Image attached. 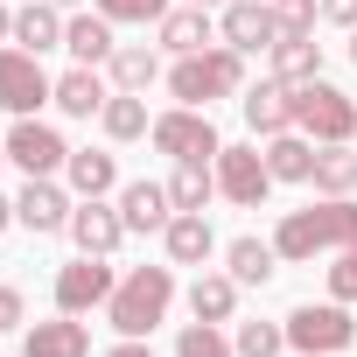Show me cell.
I'll list each match as a JSON object with an SVG mask.
<instances>
[{
	"instance_id": "obj_35",
	"label": "cell",
	"mask_w": 357,
	"mask_h": 357,
	"mask_svg": "<svg viewBox=\"0 0 357 357\" xmlns=\"http://www.w3.org/2000/svg\"><path fill=\"white\" fill-rule=\"evenodd\" d=\"M329 301H357V245L336 252V266H329Z\"/></svg>"
},
{
	"instance_id": "obj_30",
	"label": "cell",
	"mask_w": 357,
	"mask_h": 357,
	"mask_svg": "<svg viewBox=\"0 0 357 357\" xmlns=\"http://www.w3.org/2000/svg\"><path fill=\"white\" fill-rule=\"evenodd\" d=\"M98 126H105V140H140L154 119H147V98L140 91H112L105 112H98Z\"/></svg>"
},
{
	"instance_id": "obj_36",
	"label": "cell",
	"mask_w": 357,
	"mask_h": 357,
	"mask_svg": "<svg viewBox=\"0 0 357 357\" xmlns=\"http://www.w3.org/2000/svg\"><path fill=\"white\" fill-rule=\"evenodd\" d=\"M29 322V301H22V287L15 280H0V336H8V329H22Z\"/></svg>"
},
{
	"instance_id": "obj_16",
	"label": "cell",
	"mask_w": 357,
	"mask_h": 357,
	"mask_svg": "<svg viewBox=\"0 0 357 357\" xmlns=\"http://www.w3.org/2000/svg\"><path fill=\"white\" fill-rule=\"evenodd\" d=\"M161 245H168V266H204L218 252V231H211L204 211H175L168 231H161Z\"/></svg>"
},
{
	"instance_id": "obj_28",
	"label": "cell",
	"mask_w": 357,
	"mask_h": 357,
	"mask_svg": "<svg viewBox=\"0 0 357 357\" xmlns=\"http://www.w3.org/2000/svg\"><path fill=\"white\" fill-rule=\"evenodd\" d=\"M273 259H280V252L259 245V238H231V245H225V273H231L238 287H266V280H273Z\"/></svg>"
},
{
	"instance_id": "obj_42",
	"label": "cell",
	"mask_w": 357,
	"mask_h": 357,
	"mask_svg": "<svg viewBox=\"0 0 357 357\" xmlns=\"http://www.w3.org/2000/svg\"><path fill=\"white\" fill-rule=\"evenodd\" d=\"M50 8H77V0H50Z\"/></svg>"
},
{
	"instance_id": "obj_37",
	"label": "cell",
	"mask_w": 357,
	"mask_h": 357,
	"mask_svg": "<svg viewBox=\"0 0 357 357\" xmlns=\"http://www.w3.org/2000/svg\"><path fill=\"white\" fill-rule=\"evenodd\" d=\"M322 22H343V29H357V0H322Z\"/></svg>"
},
{
	"instance_id": "obj_39",
	"label": "cell",
	"mask_w": 357,
	"mask_h": 357,
	"mask_svg": "<svg viewBox=\"0 0 357 357\" xmlns=\"http://www.w3.org/2000/svg\"><path fill=\"white\" fill-rule=\"evenodd\" d=\"M0 43H15V8L0 0Z\"/></svg>"
},
{
	"instance_id": "obj_13",
	"label": "cell",
	"mask_w": 357,
	"mask_h": 357,
	"mask_svg": "<svg viewBox=\"0 0 357 357\" xmlns=\"http://www.w3.org/2000/svg\"><path fill=\"white\" fill-rule=\"evenodd\" d=\"M70 197L56 190V175H29V190L15 197V225H29L36 238H50V231H70Z\"/></svg>"
},
{
	"instance_id": "obj_44",
	"label": "cell",
	"mask_w": 357,
	"mask_h": 357,
	"mask_svg": "<svg viewBox=\"0 0 357 357\" xmlns=\"http://www.w3.org/2000/svg\"><path fill=\"white\" fill-rule=\"evenodd\" d=\"M0 161H8V140H0Z\"/></svg>"
},
{
	"instance_id": "obj_23",
	"label": "cell",
	"mask_w": 357,
	"mask_h": 357,
	"mask_svg": "<svg viewBox=\"0 0 357 357\" xmlns=\"http://www.w3.org/2000/svg\"><path fill=\"white\" fill-rule=\"evenodd\" d=\"M266 56H273V77H280V84H308V77H322V43H315V36H280Z\"/></svg>"
},
{
	"instance_id": "obj_1",
	"label": "cell",
	"mask_w": 357,
	"mask_h": 357,
	"mask_svg": "<svg viewBox=\"0 0 357 357\" xmlns=\"http://www.w3.org/2000/svg\"><path fill=\"white\" fill-rule=\"evenodd\" d=\"M343 245H357V197H322L308 211H287L280 231H273V252L294 259V266L315 259V252H343Z\"/></svg>"
},
{
	"instance_id": "obj_14",
	"label": "cell",
	"mask_w": 357,
	"mask_h": 357,
	"mask_svg": "<svg viewBox=\"0 0 357 357\" xmlns=\"http://www.w3.org/2000/svg\"><path fill=\"white\" fill-rule=\"evenodd\" d=\"M238 112H245V126L252 133H294V84H280V77H259V84H245L238 91Z\"/></svg>"
},
{
	"instance_id": "obj_9",
	"label": "cell",
	"mask_w": 357,
	"mask_h": 357,
	"mask_svg": "<svg viewBox=\"0 0 357 357\" xmlns=\"http://www.w3.org/2000/svg\"><path fill=\"white\" fill-rule=\"evenodd\" d=\"M112 287H119L112 259L77 252L70 266H56V308H63V315H91V308H105V301H112Z\"/></svg>"
},
{
	"instance_id": "obj_29",
	"label": "cell",
	"mask_w": 357,
	"mask_h": 357,
	"mask_svg": "<svg viewBox=\"0 0 357 357\" xmlns=\"http://www.w3.org/2000/svg\"><path fill=\"white\" fill-rule=\"evenodd\" d=\"M105 70H112V84H119V91H147V84L161 77V56H154L147 43H119Z\"/></svg>"
},
{
	"instance_id": "obj_3",
	"label": "cell",
	"mask_w": 357,
	"mask_h": 357,
	"mask_svg": "<svg viewBox=\"0 0 357 357\" xmlns=\"http://www.w3.org/2000/svg\"><path fill=\"white\" fill-rule=\"evenodd\" d=\"M168 301H175V266H133V273L112 287L105 322H112L119 336H154V322L168 315Z\"/></svg>"
},
{
	"instance_id": "obj_19",
	"label": "cell",
	"mask_w": 357,
	"mask_h": 357,
	"mask_svg": "<svg viewBox=\"0 0 357 357\" xmlns=\"http://www.w3.org/2000/svg\"><path fill=\"white\" fill-rule=\"evenodd\" d=\"M105 98H112V91H105V77H98L91 63H77V70H63V77H56V98H50V105H56V112H70V119H98V112H105Z\"/></svg>"
},
{
	"instance_id": "obj_22",
	"label": "cell",
	"mask_w": 357,
	"mask_h": 357,
	"mask_svg": "<svg viewBox=\"0 0 357 357\" xmlns=\"http://www.w3.org/2000/svg\"><path fill=\"white\" fill-rule=\"evenodd\" d=\"M15 43L22 50H63V8H50V0H29V8H15Z\"/></svg>"
},
{
	"instance_id": "obj_12",
	"label": "cell",
	"mask_w": 357,
	"mask_h": 357,
	"mask_svg": "<svg viewBox=\"0 0 357 357\" xmlns=\"http://www.w3.org/2000/svg\"><path fill=\"white\" fill-rule=\"evenodd\" d=\"M218 36L238 50V56H259L280 43V22H273V0H225V15H218Z\"/></svg>"
},
{
	"instance_id": "obj_10",
	"label": "cell",
	"mask_w": 357,
	"mask_h": 357,
	"mask_svg": "<svg viewBox=\"0 0 357 357\" xmlns=\"http://www.w3.org/2000/svg\"><path fill=\"white\" fill-rule=\"evenodd\" d=\"M8 161H15L22 175H63L70 140H63L56 126H43V119H15V126H8Z\"/></svg>"
},
{
	"instance_id": "obj_27",
	"label": "cell",
	"mask_w": 357,
	"mask_h": 357,
	"mask_svg": "<svg viewBox=\"0 0 357 357\" xmlns=\"http://www.w3.org/2000/svg\"><path fill=\"white\" fill-rule=\"evenodd\" d=\"M315 197H357V154H350V140L343 147H315Z\"/></svg>"
},
{
	"instance_id": "obj_18",
	"label": "cell",
	"mask_w": 357,
	"mask_h": 357,
	"mask_svg": "<svg viewBox=\"0 0 357 357\" xmlns=\"http://www.w3.org/2000/svg\"><path fill=\"white\" fill-rule=\"evenodd\" d=\"M119 218H126V231H168V218H175L168 183H119Z\"/></svg>"
},
{
	"instance_id": "obj_34",
	"label": "cell",
	"mask_w": 357,
	"mask_h": 357,
	"mask_svg": "<svg viewBox=\"0 0 357 357\" xmlns=\"http://www.w3.org/2000/svg\"><path fill=\"white\" fill-rule=\"evenodd\" d=\"M315 15H322V0H273L280 36H315Z\"/></svg>"
},
{
	"instance_id": "obj_4",
	"label": "cell",
	"mask_w": 357,
	"mask_h": 357,
	"mask_svg": "<svg viewBox=\"0 0 357 357\" xmlns=\"http://www.w3.org/2000/svg\"><path fill=\"white\" fill-rule=\"evenodd\" d=\"M294 133H308L315 147L357 140V105H350V91H336V84H322V77L294 84Z\"/></svg>"
},
{
	"instance_id": "obj_40",
	"label": "cell",
	"mask_w": 357,
	"mask_h": 357,
	"mask_svg": "<svg viewBox=\"0 0 357 357\" xmlns=\"http://www.w3.org/2000/svg\"><path fill=\"white\" fill-rule=\"evenodd\" d=\"M8 225H15V204H8V197H0V231H8Z\"/></svg>"
},
{
	"instance_id": "obj_33",
	"label": "cell",
	"mask_w": 357,
	"mask_h": 357,
	"mask_svg": "<svg viewBox=\"0 0 357 357\" xmlns=\"http://www.w3.org/2000/svg\"><path fill=\"white\" fill-rule=\"evenodd\" d=\"M231 343H238V357H280L287 350V329L280 322H238Z\"/></svg>"
},
{
	"instance_id": "obj_20",
	"label": "cell",
	"mask_w": 357,
	"mask_h": 357,
	"mask_svg": "<svg viewBox=\"0 0 357 357\" xmlns=\"http://www.w3.org/2000/svg\"><path fill=\"white\" fill-rule=\"evenodd\" d=\"M63 183H70L77 197H112V190H119V161H112L105 147H70Z\"/></svg>"
},
{
	"instance_id": "obj_24",
	"label": "cell",
	"mask_w": 357,
	"mask_h": 357,
	"mask_svg": "<svg viewBox=\"0 0 357 357\" xmlns=\"http://www.w3.org/2000/svg\"><path fill=\"white\" fill-rule=\"evenodd\" d=\"M266 168H273V183H308L315 175V140L308 133H273L266 140Z\"/></svg>"
},
{
	"instance_id": "obj_41",
	"label": "cell",
	"mask_w": 357,
	"mask_h": 357,
	"mask_svg": "<svg viewBox=\"0 0 357 357\" xmlns=\"http://www.w3.org/2000/svg\"><path fill=\"white\" fill-rule=\"evenodd\" d=\"M190 8H225V0H190Z\"/></svg>"
},
{
	"instance_id": "obj_8",
	"label": "cell",
	"mask_w": 357,
	"mask_h": 357,
	"mask_svg": "<svg viewBox=\"0 0 357 357\" xmlns=\"http://www.w3.org/2000/svg\"><path fill=\"white\" fill-rule=\"evenodd\" d=\"M273 190V168H266V147H218V197L238 204V211H259Z\"/></svg>"
},
{
	"instance_id": "obj_31",
	"label": "cell",
	"mask_w": 357,
	"mask_h": 357,
	"mask_svg": "<svg viewBox=\"0 0 357 357\" xmlns=\"http://www.w3.org/2000/svg\"><path fill=\"white\" fill-rule=\"evenodd\" d=\"M175 357H238V343L225 336V322H183Z\"/></svg>"
},
{
	"instance_id": "obj_11",
	"label": "cell",
	"mask_w": 357,
	"mask_h": 357,
	"mask_svg": "<svg viewBox=\"0 0 357 357\" xmlns=\"http://www.w3.org/2000/svg\"><path fill=\"white\" fill-rule=\"evenodd\" d=\"M126 238H133V231H126L119 204H105V197H84V204L70 211V245H77V252H91V259H112Z\"/></svg>"
},
{
	"instance_id": "obj_5",
	"label": "cell",
	"mask_w": 357,
	"mask_h": 357,
	"mask_svg": "<svg viewBox=\"0 0 357 357\" xmlns=\"http://www.w3.org/2000/svg\"><path fill=\"white\" fill-rule=\"evenodd\" d=\"M287 350H301V357H343L350 343H357V322H350V301H301L287 322Z\"/></svg>"
},
{
	"instance_id": "obj_43",
	"label": "cell",
	"mask_w": 357,
	"mask_h": 357,
	"mask_svg": "<svg viewBox=\"0 0 357 357\" xmlns=\"http://www.w3.org/2000/svg\"><path fill=\"white\" fill-rule=\"evenodd\" d=\"M350 63H357V36H350Z\"/></svg>"
},
{
	"instance_id": "obj_21",
	"label": "cell",
	"mask_w": 357,
	"mask_h": 357,
	"mask_svg": "<svg viewBox=\"0 0 357 357\" xmlns=\"http://www.w3.org/2000/svg\"><path fill=\"white\" fill-rule=\"evenodd\" d=\"M63 50L98 70V63H112L119 43H112V22H105V15H70V22H63Z\"/></svg>"
},
{
	"instance_id": "obj_15",
	"label": "cell",
	"mask_w": 357,
	"mask_h": 357,
	"mask_svg": "<svg viewBox=\"0 0 357 357\" xmlns=\"http://www.w3.org/2000/svg\"><path fill=\"white\" fill-rule=\"evenodd\" d=\"M22 357H91V329H84L77 315L56 308V322H29Z\"/></svg>"
},
{
	"instance_id": "obj_26",
	"label": "cell",
	"mask_w": 357,
	"mask_h": 357,
	"mask_svg": "<svg viewBox=\"0 0 357 357\" xmlns=\"http://www.w3.org/2000/svg\"><path fill=\"white\" fill-rule=\"evenodd\" d=\"M231 308H238V280L231 273H197L190 280V315L197 322H231Z\"/></svg>"
},
{
	"instance_id": "obj_7",
	"label": "cell",
	"mask_w": 357,
	"mask_h": 357,
	"mask_svg": "<svg viewBox=\"0 0 357 357\" xmlns=\"http://www.w3.org/2000/svg\"><path fill=\"white\" fill-rule=\"evenodd\" d=\"M50 98H56V77L43 70L36 50H22V43H15V50H0V105H8L15 119H36Z\"/></svg>"
},
{
	"instance_id": "obj_25",
	"label": "cell",
	"mask_w": 357,
	"mask_h": 357,
	"mask_svg": "<svg viewBox=\"0 0 357 357\" xmlns=\"http://www.w3.org/2000/svg\"><path fill=\"white\" fill-rule=\"evenodd\" d=\"M211 197H218V161H175L168 204H175V211H204Z\"/></svg>"
},
{
	"instance_id": "obj_17",
	"label": "cell",
	"mask_w": 357,
	"mask_h": 357,
	"mask_svg": "<svg viewBox=\"0 0 357 357\" xmlns=\"http://www.w3.org/2000/svg\"><path fill=\"white\" fill-rule=\"evenodd\" d=\"M154 36H161V50H175V56H197V50H211V36H218V22H211V8H168L161 22H154Z\"/></svg>"
},
{
	"instance_id": "obj_6",
	"label": "cell",
	"mask_w": 357,
	"mask_h": 357,
	"mask_svg": "<svg viewBox=\"0 0 357 357\" xmlns=\"http://www.w3.org/2000/svg\"><path fill=\"white\" fill-rule=\"evenodd\" d=\"M147 140H154V154H168V161H218V126H211V112H197V105H168V112H154V126H147Z\"/></svg>"
},
{
	"instance_id": "obj_2",
	"label": "cell",
	"mask_w": 357,
	"mask_h": 357,
	"mask_svg": "<svg viewBox=\"0 0 357 357\" xmlns=\"http://www.w3.org/2000/svg\"><path fill=\"white\" fill-rule=\"evenodd\" d=\"M168 91H175V105L211 112V98H238V91H245V56H238L231 43H211V50H197V56H175Z\"/></svg>"
},
{
	"instance_id": "obj_38",
	"label": "cell",
	"mask_w": 357,
	"mask_h": 357,
	"mask_svg": "<svg viewBox=\"0 0 357 357\" xmlns=\"http://www.w3.org/2000/svg\"><path fill=\"white\" fill-rule=\"evenodd\" d=\"M105 357H154V350H147V336H119Z\"/></svg>"
},
{
	"instance_id": "obj_32",
	"label": "cell",
	"mask_w": 357,
	"mask_h": 357,
	"mask_svg": "<svg viewBox=\"0 0 357 357\" xmlns=\"http://www.w3.org/2000/svg\"><path fill=\"white\" fill-rule=\"evenodd\" d=\"M91 8H98L112 29H119V22H140V29H154V22L175 8V0H91Z\"/></svg>"
}]
</instances>
